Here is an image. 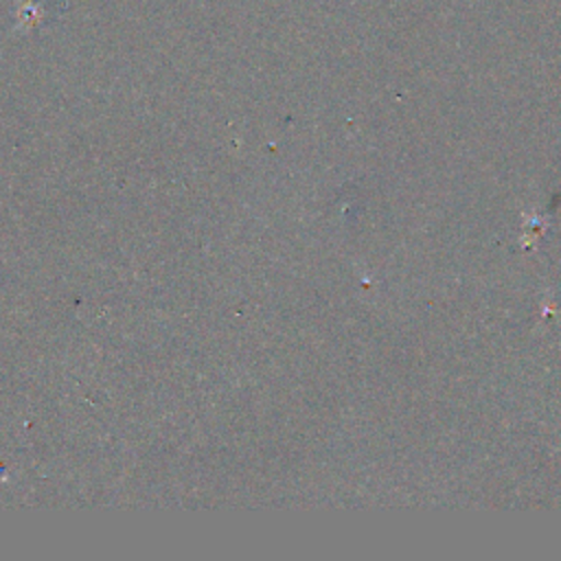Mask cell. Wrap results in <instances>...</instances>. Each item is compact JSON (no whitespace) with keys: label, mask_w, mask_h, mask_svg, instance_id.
<instances>
[{"label":"cell","mask_w":561,"mask_h":561,"mask_svg":"<svg viewBox=\"0 0 561 561\" xmlns=\"http://www.w3.org/2000/svg\"><path fill=\"white\" fill-rule=\"evenodd\" d=\"M46 18L44 4L37 0H24L18 9H15V26L20 31H31L35 28L42 20Z\"/></svg>","instance_id":"cell-1"}]
</instances>
